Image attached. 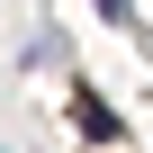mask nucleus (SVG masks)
<instances>
[{
	"instance_id": "obj_2",
	"label": "nucleus",
	"mask_w": 153,
	"mask_h": 153,
	"mask_svg": "<svg viewBox=\"0 0 153 153\" xmlns=\"http://www.w3.org/2000/svg\"><path fill=\"white\" fill-rule=\"evenodd\" d=\"M99 18L108 27H135V0H99Z\"/></svg>"
},
{
	"instance_id": "obj_1",
	"label": "nucleus",
	"mask_w": 153,
	"mask_h": 153,
	"mask_svg": "<svg viewBox=\"0 0 153 153\" xmlns=\"http://www.w3.org/2000/svg\"><path fill=\"white\" fill-rule=\"evenodd\" d=\"M72 117H81V135H90V144H117V135H126V126H117V108H108V99H90V90H72Z\"/></svg>"
}]
</instances>
